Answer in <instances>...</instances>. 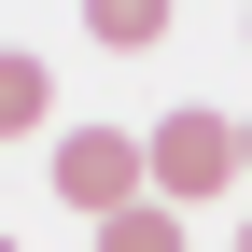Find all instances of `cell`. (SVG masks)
Here are the masks:
<instances>
[{
	"label": "cell",
	"mask_w": 252,
	"mask_h": 252,
	"mask_svg": "<svg viewBox=\"0 0 252 252\" xmlns=\"http://www.w3.org/2000/svg\"><path fill=\"white\" fill-rule=\"evenodd\" d=\"M0 252H14V238H0Z\"/></svg>",
	"instance_id": "cell-9"
},
{
	"label": "cell",
	"mask_w": 252,
	"mask_h": 252,
	"mask_svg": "<svg viewBox=\"0 0 252 252\" xmlns=\"http://www.w3.org/2000/svg\"><path fill=\"white\" fill-rule=\"evenodd\" d=\"M238 182H252V126H238Z\"/></svg>",
	"instance_id": "cell-6"
},
{
	"label": "cell",
	"mask_w": 252,
	"mask_h": 252,
	"mask_svg": "<svg viewBox=\"0 0 252 252\" xmlns=\"http://www.w3.org/2000/svg\"><path fill=\"white\" fill-rule=\"evenodd\" d=\"M168 14H182V0H84V42H98V56H154Z\"/></svg>",
	"instance_id": "cell-4"
},
{
	"label": "cell",
	"mask_w": 252,
	"mask_h": 252,
	"mask_svg": "<svg viewBox=\"0 0 252 252\" xmlns=\"http://www.w3.org/2000/svg\"><path fill=\"white\" fill-rule=\"evenodd\" d=\"M98 252H182V210H168V196H140V210H112V224H98Z\"/></svg>",
	"instance_id": "cell-5"
},
{
	"label": "cell",
	"mask_w": 252,
	"mask_h": 252,
	"mask_svg": "<svg viewBox=\"0 0 252 252\" xmlns=\"http://www.w3.org/2000/svg\"><path fill=\"white\" fill-rule=\"evenodd\" d=\"M140 182H154L168 210H210V196H238V126H224V112H196V98H168V112L140 126Z\"/></svg>",
	"instance_id": "cell-1"
},
{
	"label": "cell",
	"mask_w": 252,
	"mask_h": 252,
	"mask_svg": "<svg viewBox=\"0 0 252 252\" xmlns=\"http://www.w3.org/2000/svg\"><path fill=\"white\" fill-rule=\"evenodd\" d=\"M140 126H56V210H84V224H112V210H140Z\"/></svg>",
	"instance_id": "cell-2"
},
{
	"label": "cell",
	"mask_w": 252,
	"mask_h": 252,
	"mask_svg": "<svg viewBox=\"0 0 252 252\" xmlns=\"http://www.w3.org/2000/svg\"><path fill=\"white\" fill-rule=\"evenodd\" d=\"M238 252H252V210H238Z\"/></svg>",
	"instance_id": "cell-8"
},
{
	"label": "cell",
	"mask_w": 252,
	"mask_h": 252,
	"mask_svg": "<svg viewBox=\"0 0 252 252\" xmlns=\"http://www.w3.org/2000/svg\"><path fill=\"white\" fill-rule=\"evenodd\" d=\"M42 126H56V70L28 42H0V140H42Z\"/></svg>",
	"instance_id": "cell-3"
},
{
	"label": "cell",
	"mask_w": 252,
	"mask_h": 252,
	"mask_svg": "<svg viewBox=\"0 0 252 252\" xmlns=\"http://www.w3.org/2000/svg\"><path fill=\"white\" fill-rule=\"evenodd\" d=\"M238 42H252V0H238Z\"/></svg>",
	"instance_id": "cell-7"
}]
</instances>
